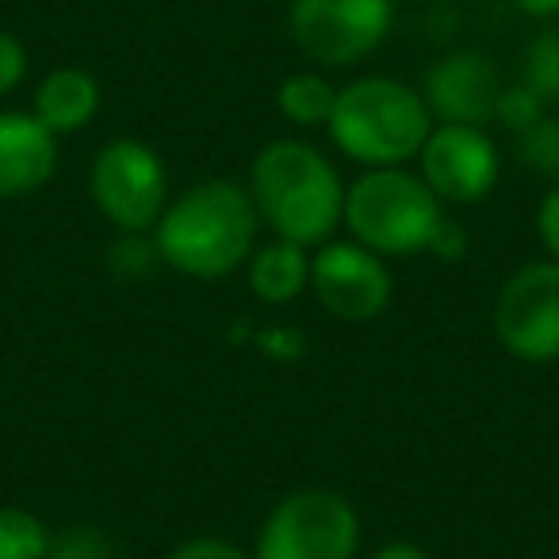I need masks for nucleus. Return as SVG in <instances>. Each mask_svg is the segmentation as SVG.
Returning a JSON list of instances; mask_svg holds the SVG:
<instances>
[{"instance_id":"19","label":"nucleus","mask_w":559,"mask_h":559,"mask_svg":"<svg viewBox=\"0 0 559 559\" xmlns=\"http://www.w3.org/2000/svg\"><path fill=\"white\" fill-rule=\"evenodd\" d=\"M548 111H551L548 104H544L525 81H518V85H502V96H498V108H495V123H502L513 139H521V134L533 131Z\"/></svg>"},{"instance_id":"16","label":"nucleus","mask_w":559,"mask_h":559,"mask_svg":"<svg viewBox=\"0 0 559 559\" xmlns=\"http://www.w3.org/2000/svg\"><path fill=\"white\" fill-rule=\"evenodd\" d=\"M50 528L24 506H0V559H47Z\"/></svg>"},{"instance_id":"2","label":"nucleus","mask_w":559,"mask_h":559,"mask_svg":"<svg viewBox=\"0 0 559 559\" xmlns=\"http://www.w3.org/2000/svg\"><path fill=\"white\" fill-rule=\"evenodd\" d=\"M345 180L319 146L304 139H272L249 162L246 192L272 238L304 249L326 246L345 215Z\"/></svg>"},{"instance_id":"24","label":"nucleus","mask_w":559,"mask_h":559,"mask_svg":"<svg viewBox=\"0 0 559 559\" xmlns=\"http://www.w3.org/2000/svg\"><path fill=\"white\" fill-rule=\"evenodd\" d=\"M536 238H540L548 261H559V185L548 188L536 203Z\"/></svg>"},{"instance_id":"25","label":"nucleus","mask_w":559,"mask_h":559,"mask_svg":"<svg viewBox=\"0 0 559 559\" xmlns=\"http://www.w3.org/2000/svg\"><path fill=\"white\" fill-rule=\"evenodd\" d=\"M429 253L441 257V261H460L467 253V230L456 223V218L444 215V223L437 226L433 241H429Z\"/></svg>"},{"instance_id":"4","label":"nucleus","mask_w":559,"mask_h":559,"mask_svg":"<svg viewBox=\"0 0 559 559\" xmlns=\"http://www.w3.org/2000/svg\"><path fill=\"white\" fill-rule=\"evenodd\" d=\"M444 223V203L433 188L406 165L395 169H365L345 188V215L342 226L353 241L391 257H418L429 253L437 226Z\"/></svg>"},{"instance_id":"13","label":"nucleus","mask_w":559,"mask_h":559,"mask_svg":"<svg viewBox=\"0 0 559 559\" xmlns=\"http://www.w3.org/2000/svg\"><path fill=\"white\" fill-rule=\"evenodd\" d=\"M100 81L85 66H55L43 73L32 96V116L47 127L55 139H73L81 134L96 116H100Z\"/></svg>"},{"instance_id":"7","label":"nucleus","mask_w":559,"mask_h":559,"mask_svg":"<svg viewBox=\"0 0 559 559\" xmlns=\"http://www.w3.org/2000/svg\"><path fill=\"white\" fill-rule=\"evenodd\" d=\"M88 200L116 234H150L169 207V169L142 139H111L88 165Z\"/></svg>"},{"instance_id":"27","label":"nucleus","mask_w":559,"mask_h":559,"mask_svg":"<svg viewBox=\"0 0 559 559\" xmlns=\"http://www.w3.org/2000/svg\"><path fill=\"white\" fill-rule=\"evenodd\" d=\"M510 4L521 12V16L540 20V24H548V20L559 16V0H510Z\"/></svg>"},{"instance_id":"21","label":"nucleus","mask_w":559,"mask_h":559,"mask_svg":"<svg viewBox=\"0 0 559 559\" xmlns=\"http://www.w3.org/2000/svg\"><path fill=\"white\" fill-rule=\"evenodd\" d=\"M108 261H111V272H116V276L142 280V276H150L154 264H162V257H157V246L150 234H119Z\"/></svg>"},{"instance_id":"26","label":"nucleus","mask_w":559,"mask_h":559,"mask_svg":"<svg viewBox=\"0 0 559 559\" xmlns=\"http://www.w3.org/2000/svg\"><path fill=\"white\" fill-rule=\"evenodd\" d=\"M372 559H433V556L414 540H388L372 551Z\"/></svg>"},{"instance_id":"12","label":"nucleus","mask_w":559,"mask_h":559,"mask_svg":"<svg viewBox=\"0 0 559 559\" xmlns=\"http://www.w3.org/2000/svg\"><path fill=\"white\" fill-rule=\"evenodd\" d=\"M58 142L32 111H0V200H27L58 173Z\"/></svg>"},{"instance_id":"20","label":"nucleus","mask_w":559,"mask_h":559,"mask_svg":"<svg viewBox=\"0 0 559 559\" xmlns=\"http://www.w3.org/2000/svg\"><path fill=\"white\" fill-rule=\"evenodd\" d=\"M47 559H116V544L104 528L73 525L62 533H50Z\"/></svg>"},{"instance_id":"15","label":"nucleus","mask_w":559,"mask_h":559,"mask_svg":"<svg viewBox=\"0 0 559 559\" xmlns=\"http://www.w3.org/2000/svg\"><path fill=\"white\" fill-rule=\"evenodd\" d=\"M337 104V85L326 78V70H296L276 85V111L299 131H326Z\"/></svg>"},{"instance_id":"23","label":"nucleus","mask_w":559,"mask_h":559,"mask_svg":"<svg viewBox=\"0 0 559 559\" xmlns=\"http://www.w3.org/2000/svg\"><path fill=\"white\" fill-rule=\"evenodd\" d=\"M27 81V50L12 32L0 27V100L12 96Z\"/></svg>"},{"instance_id":"17","label":"nucleus","mask_w":559,"mask_h":559,"mask_svg":"<svg viewBox=\"0 0 559 559\" xmlns=\"http://www.w3.org/2000/svg\"><path fill=\"white\" fill-rule=\"evenodd\" d=\"M521 81L548 108H559V27H544L540 35H533L521 62Z\"/></svg>"},{"instance_id":"3","label":"nucleus","mask_w":559,"mask_h":559,"mask_svg":"<svg viewBox=\"0 0 559 559\" xmlns=\"http://www.w3.org/2000/svg\"><path fill=\"white\" fill-rule=\"evenodd\" d=\"M433 127L421 88L388 73H368L337 88L326 134L337 154L360 169H395L418 157Z\"/></svg>"},{"instance_id":"5","label":"nucleus","mask_w":559,"mask_h":559,"mask_svg":"<svg viewBox=\"0 0 559 559\" xmlns=\"http://www.w3.org/2000/svg\"><path fill=\"white\" fill-rule=\"evenodd\" d=\"M360 513L334 487L288 490L257 528L253 559H357Z\"/></svg>"},{"instance_id":"22","label":"nucleus","mask_w":559,"mask_h":559,"mask_svg":"<svg viewBox=\"0 0 559 559\" xmlns=\"http://www.w3.org/2000/svg\"><path fill=\"white\" fill-rule=\"evenodd\" d=\"M165 559H253V551L226 540V536H188V540L173 544Z\"/></svg>"},{"instance_id":"8","label":"nucleus","mask_w":559,"mask_h":559,"mask_svg":"<svg viewBox=\"0 0 559 559\" xmlns=\"http://www.w3.org/2000/svg\"><path fill=\"white\" fill-rule=\"evenodd\" d=\"M495 342L521 365L559 360V261H528L506 276L490 311Z\"/></svg>"},{"instance_id":"10","label":"nucleus","mask_w":559,"mask_h":559,"mask_svg":"<svg viewBox=\"0 0 559 559\" xmlns=\"http://www.w3.org/2000/svg\"><path fill=\"white\" fill-rule=\"evenodd\" d=\"M414 162L437 200L456 207L487 200L502 177V154L487 127L437 123Z\"/></svg>"},{"instance_id":"9","label":"nucleus","mask_w":559,"mask_h":559,"mask_svg":"<svg viewBox=\"0 0 559 559\" xmlns=\"http://www.w3.org/2000/svg\"><path fill=\"white\" fill-rule=\"evenodd\" d=\"M311 296L342 322H372L391 307L395 280L380 253L353 238H330L311 253Z\"/></svg>"},{"instance_id":"14","label":"nucleus","mask_w":559,"mask_h":559,"mask_svg":"<svg viewBox=\"0 0 559 559\" xmlns=\"http://www.w3.org/2000/svg\"><path fill=\"white\" fill-rule=\"evenodd\" d=\"M311 253L296 241L272 238L246 261V284L264 307H288L311 292Z\"/></svg>"},{"instance_id":"11","label":"nucleus","mask_w":559,"mask_h":559,"mask_svg":"<svg viewBox=\"0 0 559 559\" xmlns=\"http://www.w3.org/2000/svg\"><path fill=\"white\" fill-rule=\"evenodd\" d=\"M498 96H502V78L479 50H452L437 58L421 78V100L433 123L487 127L495 123Z\"/></svg>"},{"instance_id":"18","label":"nucleus","mask_w":559,"mask_h":559,"mask_svg":"<svg viewBox=\"0 0 559 559\" xmlns=\"http://www.w3.org/2000/svg\"><path fill=\"white\" fill-rule=\"evenodd\" d=\"M518 162L533 173L536 180H544L548 188L559 185V116H544L533 131H525L518 139Z\"/></svg>"},{"instance_id":"1","label":"nucleus","mask_w":559,"mask_h":559,"mask_svg":"<svg viewBox=\"0 0 559 559\" xmlns=\"http://www.w3.org/2000/svg\"><path fill=\"white\" fill-rule=\"evenodd\" d=\"M257 230L261 218L246 185L211 177L169 200L150 238L165 269L188 280H226L253 257Z\"/></svg>"},{"instance_id":"6","label":"nucleus","mask_w":559,"mask_h":559,"mask_svg":"<svg viewBox=\"0 0 559 559\" xmlns=\"http://www.w3.org/2000/svg\"><path fill=\"white\" fill-rule=\"evenodd\" d=\"M391 0H292L288 35L314 70H353L388 43Z\"/></svg>"}]
</instances>
